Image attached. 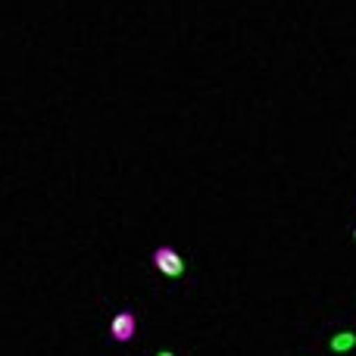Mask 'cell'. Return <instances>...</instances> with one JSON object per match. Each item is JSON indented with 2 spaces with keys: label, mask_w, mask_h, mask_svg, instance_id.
<instances>
[{
  "label": "cell",
  "mask_w": 356,
  "mask_h": 356,
  "mask_svg": "<svg viewBox=\"0 0 356 356\" xmlns=\"http://www.w3.org/2000/svg\"><path fill=\"white\" fill-rule=\"evenodd\" d=\"M154 266L160 269V275H166V278H181L184 275V259L175 247H156Z\"/></svg>",
  "instance_id": "1"
},
{
  "label": "cell",
  "mask_w": 356,
  "mask_h": 356,
  "mask_svg": "<svg viewBox=\"0 0 356 356\" xmlns=\"http://www.w3.org/2000/svg\"><path fill=\"white\" fill-rule=\"evenodd\" d=\"M135 328H138L135 313H129V309L116 313L113 316V322H110V334H113V341H119V344H125V341L135 338Z\"/></svg>",
  "instance_id": "2"
},
{
  "label": "cell",
  "mask_w": 356,
  "mask_h": 356,
  "mask_svg": "<svg viewBox=\"0 0 356 356\" xmlns=\"http://www.w3.org/2000/svg\"><path fill=\"white\" fill-rule=\"evenodd\" d=\"M328 347H332L334 353H350L356 347V334L353 332H338L332 341H328Z\"/></svg>",
  "instance_id": "3"
},
{
  "label": "cell",
  "mask_w": 356,
  "mask_h": 356,
  "mask_svg": "<svg viewBox=\"0 0 356 356\" xmlns=\"http://www.w3.org/2000/svg\"><path fill=\"white\" fill-rule=\"evenodd\" d=\"M156 356H175V353H169V350H163V353H156Z\"/></svg>",
  "instance_id": "4"
},
{
  "label": "cell",
  "mask_w": 356,
  "mask_h": 356,
  "mask_svg": "<svg viewBox=\"0 0 356 356\" xmlns=\"http://www.w3.org/2000/svg\"><path fill=\"white\" fill-rule=\"evenodd\" d=\"M353 238H356V228H353Z\"/></svg>",
  "instance_id": "5"
}]
</instances>
